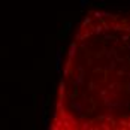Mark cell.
I'll use <instances>...</instances> for the list:
<instances>
[{
  "instance_id": "6da1fadb",
  "label": "cell",
  "mask_w": 130,
  "mask_h": 130,
  "mask_svg": "<svg viewBox=\"0 0 130 130\" xmlns=\"http://www.w3.org/2000/svg\"><path fill=\"white\" fill-rule=\"evenodd\" d=\"M87 102H88V99H87V93H82V100H76V99L70 100V108H72V109L78 114V117H79V118L82 117L84 111H85Z\"/></svg>"
},
{
  "instance_id": "7a4b0ae2",
  "label": "cell",
  "mask_w": 130,
  "mask_h": 130,
  "mask_svg": "<svg viewBox=\"0 0 130 130\" xmlns=\"http://www.w3.org/2000/svg\"><path fill=\"white\" fill-rule=\"evenodd\" d=\"M70 27H72V23L70 21H66V23H63V26H61V30L58 31V39H66V36H67V33H69V30H70Z\"/></svg>"
},
{
  "instance_id": "3957f363",
  "label": "cell",
  "mask_w": 130,
  "mask_h": 130,
  "mask_svg": "<svg viewBox=\"0 0 130 130\" xmlns=\"http://www.w3.org/2000/svg\"><path fill=\"white\" fill-rule=\"evenodd\" d=\"M61 51H63V48L58 46L57 52H55V70H57L58 75L61 73V69H60V64H61Z\"/></svg>"
},
{
  "instance_id": "277c9868",
  "label": "cell",
  "mask_w": 130,
  "mask_h": 130,
  "mask_svg": "<svg viewBox=\"0 0 130 130\" xmlns=\"http://www.w3.org/2000/svg\"><path fill=\"white\" fill-rule=\"evenodd\" d=\"M66 99V82L61 79L60 81V96H58V100H64Z\"/></svg>"
},
{
  "instance_id": "5b68a950",
  "label": "cell",
  "mask_w": 130,
  "mask_h": 130,
  "mask_svg": "<svg viewBox=\"0 0 130 130\" xmlns=\"http://www.w3.org/2000/svg\"><path fill=\"white\" fill-rule=\"evenodd\" d=\"M99 88H100L99 82H96L94 79H90L88 81V85H87V90L88 91H94V90H99Z\"/></svg>"
},
{
  "instance_id": "8992f818",
  "label": "cell",
  "mask_w": 130,
  "mask_h": 130,
  "mask_svg": "<svg viewBox=\"0 0 130 130\" xmlns=\"http://www.w3.org/2000/svg\"><path fill=\"white\" fill-rule=\"evenodd\" d=\"M76 49H78L76 42H72V43H70V48H69V58L73 60V57H75V54H76Z\"/></svg>"
},
{
  "instance_id": "52a82bcc",
  "label": "cell",
  "mask_w": 130,
  "mask_h": 130,
  "mask_svg": "<svg viewBox=\"0 0 130 130\" xmlns=\"http://www.w3.org/2000/svg\"><path fill=\"white\" fill-rule=\"evenodd\" d=\"M90 29H93V33H96V34H102L103 33V26L102 24H97V26H91L90 24Z\"/></svg>"
},
{
  "instance_id": "ba28073f",
  "label": "cell",
  "mask_w": 130,
  "mask_h": 130,
  "mask_svg": "<svg viewBox=\"0 0 130 130\" xmlns=\"http://www.w3.org/2000/svg\"><path fill=\"white\" fill-rule=\"evenodd\" d=\"M120 124H121V127L123 129H130V121H126V118H120Z\"/></svg>"
},
{
  "instance_id": "9c48e42d",
  "label": "cell",
  "mask_w": 130,
  "mask_h": 130,
  "mask_svg": "<svg viewBox=\"0 0 130 130\" xmlns=\"http://www.w3.org/2000/svg\"><path fill=\"white\" fill-rule=\"evenodd\" d=\"M121 90H123V91H126V93H130V81H129V82L121 84Z\"/></svg>"
},
{
  "instance_id": "30bf717a",
  "label": "cell",
  "mask_w": 130,
  "mask_h": 130,
  "mask_svg": "<svg viewBox=\"0 0 130 130\" xmlns=\"http://www.w3.org/2000/svg\"><path fill=\"white\" fill-rule=\"evenodd\" d=\"M90 24H91V18H90V16H87V18H85V20L82 21V24H81V30H82L84 27H87V26H90Z\"/></svg>"
},
{
  "instance_id": "8fae6325",
  "label": "cell",
  "mask_w": 130,
  "mask_h": 130,
  "mask_svg": "<svg viewBox=\"0 0 130 130\" xmlns=\"http://www.w3.org/2000/svg\"><path fill=\"white\" fill-rule=\"evenodd\" d=\"M123 27H124V26H123V24H120V23H114V24H111V29H114V30H117V31H118V30H123Z\"/></svg>"
},
{
  "instance_id": "7c38bea8",
  "label": "cell",
  "mask_w": 130,
  "mask_h": 130,
  "mask_svg": "<svg viewBox=\"0 0 130 130\" xmlns=\"http://www.w3.org/2000/svg\"><path fill=\"white\" fill-rule=\"evenodd\" d=\"M115 67H117V61H111V63H109V66L106 67V70H108V72H112Z\"/></svg>"
},
{
  "instance_id": "4fadbf2b",
  "label": "cell",
  "mask_w": 130,
  "mask_h": 130,
  "mask_svg": "<svg viewBox=\"0 0 130 130\" xmlns=\"http://www.w3.org/2000/svg\"><path fill=\"white\" fill-rule=\"evenodd\" d=\"M126 72H127V70H124V69L121 67V69H120V70H118V72L115 73V75H117L118 78H121V76H126Z\"/></svg>"
},
{
  "instance_id": "5bb4252c",
  "label": "cell",
  "mask_w": 130,
  "mask_h": 130,
  "mask_svg": "<svg viewBox=\"0 0 130 130\" xmlns=\"http://www.w3.org/2000/svg\"><path fill=\"white\" fill-rule=\"evenodd\" d=\"M79 3H81V8H85L90 5V0H79Z\"/></svg>"
},
{
  "instance_id": "9a60e30c",
  "label": "cell",
  "mask_w": 130,
  "mask_h": 130,
  "mask_svg": "<svg viewBox=\"0 0 130 130\" xmlns=\"http://www.w3.org/2000/svg\"><path fill=\"white\" fill-rule=\"evenodd\" d=\"M121 41H123V42H129V41H130V34H123V36H121Z\"/></svg>"
},
{
  "instance_id": "2e32d148",
  "label": "cell",
  "mask_w": 130,
  "mask_h": 130,
  "mask_svg": "<svg viewBox=\"0 0 130 130\" xmlns=\"http://www.w3.org/2000/svg\"><path fill=\"white\" fill-rule=\"evenodd\" d=\"M99 127H100V129H105V130H109V129H111V126H106V123H102Z\"/></svg>"
},
{
  "instance_id": "e0dca14e",
  "label": "cell",
  "mask_w": 130,
  "mask_h": 130,
  "mask_svg": "<svg viewBox=\"0 0 130 130\" xmlns=\"http://www.w3.org/2000/svg\"><path fill=\"white\" fill-rule=\"evenodd\" d=\"M78 70H79V73H85V72H84V66H82V64H78Z\"/></svg>"
},
{
  "instance_id": "ac0fdd59",
  "label": "cell",
  "mask_w": 130,
  "mask_h": 130,
  "mask_svg": "<svg viewBox=\"0 0 130 130\" xmlns=\"http://www.w3.org/2000/svg\"><path fill=\"white\" fill-rule=\"evenodd\" d=\"M90 124H91V121H88V123H84V124H82V129H88V127H90Z\"/></svg>"
},
{
  "instance_id": "d6986e66",
  "label": "cell",
  "mask_w": 130,
  "mask_h": 130,
  "mask_svg": "<svg viewBox=\"0 0 130 130\" xmlns=\"http://www.w3.org/2000/svg\"><path fill=\"white\" fill-rule=\"evenodd\" d=\"M126 76H127V78H130V72H126Z\"/></svg>"
}]
</instances>
